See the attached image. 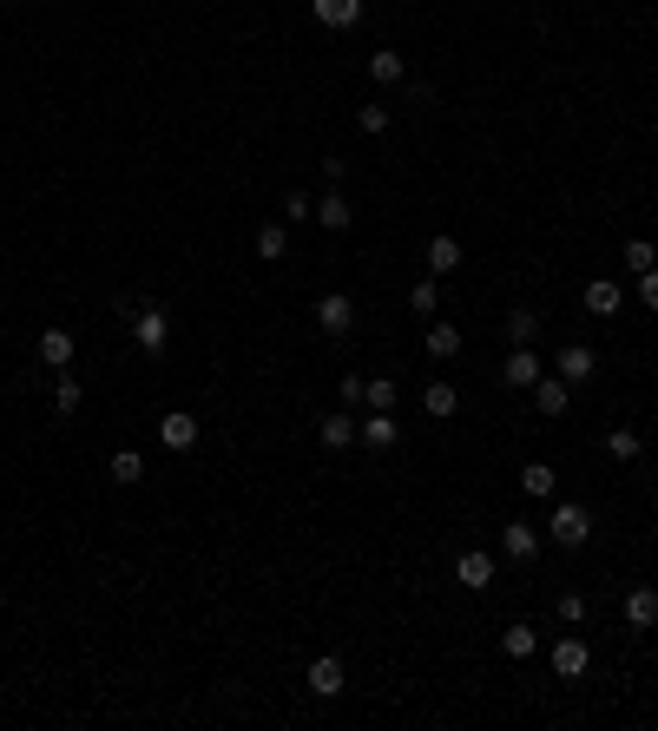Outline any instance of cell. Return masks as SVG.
I'll return each mask as SVG.
<instances>
[{
    "label": "cell",
    "instance_id": "6da1fadb",
    "mask_svg": "<svg viewBox=\"0 0 658 731\" xmlns=\"http://www.w3.org/2000/svg\"><path fill=\"white\" fill-rule=\"evenodd\" d=\"M132 336H139V350L158 356L165 343H172V310L165 303H139V317H132Z\"/></svg>",
    "mask_w": 658,
    "mask_h": 731
},
{
    "label": "cell",
    "instance_id": "7a4b0ae2",
    "mask_svg": "<svg viewBox=\"0 0 658 731\" xmlns=\"http://www.w3.org/2000/svg\"><path fill=\"white\" fill-rule=\"evenodd\" d=\"M547 534L560 547H586V541H593V514H586L580 501H560V508H553V521H547Z\"/></svg>",
    "mask_w": 658,
    "mask_h": 731
},
{
    "label": "cell",
    "instance_id": "3957f363",
    "mask_svg": "<svg viewBox=\"0 0 658 731\" xmlns=\"http://www.w3.org/2000/svg\"><path fill=\"white\" fill-rule=\"evenodd\" d=\"M455 580H461V587H468V593H487V587H494V580H501V567H494V554H481V547H468V554L455 560Z\"/></svg>",
    "mask_w": 658,
    "mask_h": 731
},
{
    "label": "cell",
    "instance_id": "277c9868",
    "mask_svg": "<svg viewBox=\"0 0 658 731\" xmlns=\"http://www.w3.org/2000/svg\"><path fill=\"white\" fill-rule=\"evenodd\" d=\"M540 376H547V369H540L533 343H514V350H507V363H501V382H507V389H533Z\"/></svg>",
    "mask_w": 658,
    "mask_h": 731
},
{
    "label": "cell",
    "instance_id": "5b68a950",
    "mask_svg": "<svg viewBox=\"0 0 658 731\" xmlns=\"http://www.w3.org/2000/svg\"><path fill=\"white\" fill-rule=\"evenodd\" d=\"M158 442L172 448V455H191V448H198V415H185V409L158 415Z\"/></svg>",
    "mask_w": 658,
    "mask_h": 731
},
{
    "label": "cell",
    "instance_id": "8992f818",
    "mask_svg": "<svg viewBox=\"0 0 658 731\" xmlns=\"http://www.w3.org/2000/svg\"><path fill=\"white\" fill-rule=\"evenodd\" d=\"M316 323H323V336H349V323H356V297H349V290H329V297L316 303Z\"/></svg>",
    "mask_w": 658,
    "mask_h": 731
},
{
    "label": "cell",
    "instance_id": "52a82bcc",
    "mask_svg": "<svg viewBox=\"0 0 658 731\" xmlns=\"http://www.w3.org/2000/svg\"><path fill=\"white\" fill-rule=\"evenodd\" d=\"M553 369H560V382H573V389L599 376V363H593V350H586V343H566V350L553 356Z\"/></svg>",
    "mask_w": 658,
    "mask_h": 731
},
{
    "label": "cell",
    "instance_id": "ba28073f",
    "mask_svg": "<svg viewBox=\"0 0 658 731\" xmlns=\"http://www.w3.org/2000/svg\"><path fill=\"white\" fill-rule=\"evenodd\" d=\"M356 442H362V448H395V442H402V422H395V409H376L369 422H356Z\"/></svg>",
    "mask_w": 658,
    "mask_h": 731
},
{
    "label": "cell",
    "instance_id": "9c48e42d",
    "mask_svg": "<svg viewBox=\"0 0 658 731\" xmlns=\"http://www.w3.org/2000/svg\"><path fill=\"white\" fill-rule=\"evenodd\" d=\"M310 692L316 699H343V659H336V652L310 659Z\"/></svg>",
    "mask_w": 658,
    "mask_h": 731
},
{
    "label": "cell",
    "instance_id": "30bf717a",
    "mask_svg": "<svg viewBox=\"0 0 658 731\" xmlns=\"http://www.w3.org/2000/svg\"><path fill=\"white\" fill-rule=\"evenodd\" d=\"M501 554L507 560H533V554H540V527H533V521H507L501 527Z\"/></svg>",
    "mask_w": 658,
    "mask_h": 731
},
{
    "label": "cell",
    "instance_id": "8fae6325",
    "mask_svg": "<svg viewBox=\"0 0 658 731\" xmlns=\"http://www.w3.org/2000/svg\"><path fill=\"white\" fill-rule=\"evenodd\" d=\"M586 666H593V646H586L580 633H573V639H560V646H553V672H560V679H580Z\"/></svg>",
    "mask_w": 658,
    "mask_h": 731
},
{
    "label": "cell",
    "instance_id": "7c38bea8",
    "mask_svg": "<svg viewBox=\"0 0 658 731\" xmlns=\"http://www.w3.org/2000/svg\"><path fill=\"white\" fill-rule=\"evenodd\" d=\"M422 343H428V356H435V363H455V356H461V330H455L448 317H428V336H422Z\"/></svg>",
    "mask_w": 658,
    "mask_h": 731
},
{
    "label": "cell",
    "instance_id": "4fadbf2b",
    "mask_svg": "<svg viewBox=\"0 0 658 731\" xmlns=\"http://www.w3.org/2000/svg\"><path fill=\"white\" fill-rule=\"evenodd\" d=\"M566 402H573V382H560V376L533 382V409H540V415H566Z\"/></svg>",
    "mask_w": 658,
    "mask_h": 731
},
{
    "label": "cell",
    "instance_id": "5bb4252c",
    "mask_svg": "<svg viewBox=\"0 0 658 731\" xmlns=\"http://www.w3.org/2000/svg\"><path fill=\"white\" fill-rule=\"evenodd\" d=\"M310 14L323 20V27L343 33V27H356V20H362V0H310Z\"/></svg>",
    "mask_w": 658,
    "mask_h": 731
},
{
    "label": "cell",
    "instance_id": "9a60e30c",
    "mask_svg": "<svg viewBox=\"0 0 658 731\" xmlns=\"http://www.w3.org/2000/svg\"><path fill=\"white\" fill-rule=\"evenodd\" d=\"M619 303H626V290L612 284V277H593V284H586V310H593V317H619Z\"/></svg>",
    "mask_w": 658,
    "mask_h": 731
},
{
    "label": "cell",
    "instance_id": "2e32d148",
    "mask_svg": "<svg viewBox=\"0 0 658 731\" xmlns=\"http://www.w3.org/2000/svg\"><path fill=\"white\" fill-rule=\"evenodd\" d=\"M283 251H290V224L283 218L257 224V257H264V264H283Z\"/></svg>",
    "mask_w": 658,
    "mask_h": 731
},
{
    "label": "cell",
    "instance_id": "e0dca14e",
    "mask_svg": "<svg viewBox=\"0 0 658 731\" xmlns=\"http://www.w3.org/2000/svg\"><path fill=\"white\" fill-rule=\"evenodd\" d=\"M40 363H47V369L73 363V330H60V323H53V330H40Z\"/></svg>",
    "mask_w": 658,
    "mask_h": 731
},
{
    "label": "cell",
    "instance_id": "ac0fdd59",
    "mask_svg": "<svg viewBox=\"0 0 658 731\" xmlns=\"http://www.w3.org/2000/svg\"><path fill=\"white\" fill-rule=\"evenodd\" d=\"M369 80H376V86H402L408 80V60H402V53H389V47H376V53H369Z\"/></svg>",
    "mask_w": 658,
    "mask_h": 731
},
{
    "label": "cell",
    "instance_id": "d6986e66",
    "mask_svg": "<svg viewBox=\"0 0 658 731\" xmlns=\"http://www.w3.org/2000/svg\"><path fill=\"white\" fill-rule=\"evenodd\" d=\"M422 409H428V422H448V415L461 409L455 382H428V389H422Z\"/></svg>",
    "mask_w": 658,
    "mask_h": 731
},
{
    "label": "cell",
    "instance_id": "ffe728a7",
    "mask_svg": "<svg viewBox=\"0 0 658 731\" xmlns=\"http://www.w3.org/2000/svg\"><path fill=\"white\" fill-rule=\"evenodd\" d=\"M553 488H560V475H553L547 461H527V468H520V494H533V501H553Z\"/></svg>",
    "mask_w": 658,
    "mask_h": 731
},
{
    "label": "cell",
    "instance_id": "44dd1931",
    "mask_svg": "<svg viewBox=\"0 0 658 731\" xmlns=\"http://www.w3.org/2000/svg\"><path fill=\"white\" fill-rule=\"evenodd\" d=\"M349 218H356V211H349V198L329 185V191H323V205H316V224H323V231H349Z\"/></svg>",
    "mask_w": 658,
    "mask_h": 731
},
{
    "label": "cell",
    "instance_id": "7402d4cb",
    "mask_svg": "<svg viewBox=\"0 0 658 731\" xmlns=\"http://www.w3.org/2000/svg\"><path fill=\"white\" fill-rule=\"evenodd\" d=\"M626 626H639V633H645V626H658V593L652 587H632L626 593Z\"/></svg>",
    "mask_w": 658,
    "mask_h": 731
},
{
    "label": "cell",
    "instance_id": "603a6c76",
    "mask_svg": "<svg viewBox=\"0 0 658 731\" xmlns=\"http://www.w3.org/2000/svg\"><path fill=\"white\" fill-rule=\"evenodd\" d=\"M461 264V238H448V231H435V238H428V271H455Z\"/></svg>",
    "mask_w": 658,
    "mask_h": 731
},
{
    "label": "cell",
    "instance_id": "cb8c5ba5",
    "mask_svg": "<svg viewBox=\"0 0 658 731\" xmlns=\"http://www.w3.org/2000/svg\"><path fill=\"white\" fill-rule=\"evenodd\" d=\"M501 652H507V659H533V652H540V633H533V626H507Z\"/></svg>",
    "mask_w": 658,
    "mask_h": 731
},
{
    "label": "cell",
    "instance_id": "d4e9b609",
    "mask_svg": "<svg viewBox=\"0 0 658 731\" xmlns=\"http://www.w3.org/2000/svg\"><path fill=\"white\" fill-rule=\"evenodd\" d=\"M112 481H119V488L145 481V455H139V448H119V455H112Z\"/></svg>",
    "mask_w": 658,
    "mask_h": 731
},
{
    "label": "cell",
    "instance_id": "484cf974",
    "mask_svg": "<svg viewBox=\"0 0 658 731\" xmlns=\"http://www.w3.org/2000/svg\"><path fill=\"white\" fill-rule=\"evenodd\" d=\"M316 435H323V448L336 455V448H349V442H356V422H349V415H329V422H323Z\"/></svg>",
    "mask_w": 658,
    "mask_h": 731
},
{
    "label": "cell",
    "instance_id": "4316f807",
    "mask_svg": "<svg viewBox=\"0 0 658 731\" xmlns=\"http://www.w3.org/2000/svg\"><path fill=\"white\" fill-rule=\"evenodd\" d=\"M639 448H645L639 429H612V435H606V455H612V461H639Z\"/></svg>",
    "mask_w": 658,
    "mask_h": 731
},
{
    "label": "cell",
    "instance_id": "83f0119b",
    "mask_svg": "<svg viewBox=\"0 0 658 731\" xmlns=\"http://www.w3.org/2000/svg\"><path fill=\"white\" fill-rule=\"evenodd\" d=\"M395 396H402V389H395V376L362 382V402H369V409H395Z\"/></svg>",
    "mask_w": 658,
    "mask_h": 731
},
{
    "label": "cell",
    "instance_id": "f1b7e54d",
    "mask_svg": "<svg viewBox=\"0 0 658 731\" xmlns=\"http://www.w3.org/2000/svg\"><path fill=\"white\" fill-rule=\"evenodd\" d=\"M540 336V317L533 310H507V343H533Z\"/></svg>",
    "mask_w": 658,
    "mask_h": 731
},
{
    "label": "cell",
    "instance_id": "f546056e",
    "mask_svg": "<svg viewBox=\"0 0 658 731\" xmlns=\"http://www.w3.org/2000/svg\"><path fill=\"white\" fill-rule=\"evenodd\" d=\"M79 402H86V389H79L73 376H60V382H53V409H60V415H79Z\"/></svg>",
    "mask_w": 658,
    "mask_h": 731
},
{
    "label": "cell",
    "instance_id": "4dcf8cb0",
    "mask_svg": "<svg viewBox=\"0 0 658 731\" xmlns=\"http://www.w3.org/2000/svg\"><path fill=\"white\" fill-rule=\"evenodd\" d=\"M652 264H658V251H652V238H632V244H626V271H632V277H639V271H652Z\"/></svg>",
    "mask_w": 658,
    "mask_h": 731
},
{
    "label": "cell",
    "instance_id": "1f68e13d",
    "mask_svg": "<svg viewBox=\"0 0 658 731\" xmlns=\"http://www.w3.org/2000/svg\"><path fill=\"white\" fill-rule=\"evenodd\" d=\"M408 310H415V317H435L441 303H435V277H422V284L408 290Z\"/></svg>",
    "mask_w": 658,
    "mask_h": 731
},
{
    "label": "cell",
    "instance_id": "d6a6232c",
    "mask_svg": "<svg viewBox=\"0 0 658 731\" xmlns=\"http://www.w3.org/2000/svg\"><path fill=\"white\" fill-rule=\"evenodd\" d=\"M356 126L369 132V139H376V132H389V106H362V112H356Z\"/></svg>",
    "mask_w": 658,
    "mask_h": 731
},
{
    "label": "cell",
    "instance_id": "836d02e7",
    "mask_svg": "<svg viewBox=\"0 0 658 731\" xmlns=\"http://www.w3.org/2000/svg\"><path fill=\"white\" fill-rule=\"evenodd\" d=\"M553 613H560L566 626H580L586 620V593H560V606H553Z\"/></svg>",
    "mask_w": 658,
    "mask_h": 731
},
{
    "label": "cell",
    "instance_id": "e575fe53",
    "mask_svg": "<svg viewBox=\"0 0 658 731\" xmlns=\"http://www.w3.org/2000/svg\"><path fill=\"white\" fill-rule=\"evenodd\" d=\"M303 218H316V205L303 191H290V198H283V224H303Z\"/></svg>",
    "mask_w": 658,
    "mask_h": 731
},
{
    "label": "cell",
    "instance_id": "d590c367",
    "mask_svg": "<svg viewBox=\"0 0 658 731\" xmlns=\"http://www.w3.org/2000/svg\"><path fill=\"white\" fill-rule=\"evenodd\" d=\"M639 303H645V310H658V264H652V271H639Z\"/></svg>",
    "mask_w": 658,
    "mask_h": 731
},
{
    "label": "cell",
    "instance_id": "8d00e7d4",
    "mask_svg": "<svg viewBox=\"0 0 658 731\" xmlns=\"http://www.w3.org/2000/svg\"><path fill=\"white\" fill-rule=\"evenodd\" d=\"M0 7H14V0H0Z\"/></svg>",
    "mask_w": 658,
    "mask_h": 731
}]
</instances>
